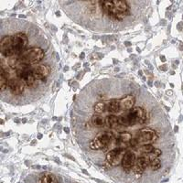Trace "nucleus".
<instances>
[{"instance_id": "nucleus-1", "label": "nucleus", "mask_w": 183, "mask_h": 183, "mask_svg": "<svg viewBox=\"0 0 183 183\" xmlns=\"http://www.w3.org/2000/svg\"><path fill=\"white\" fill-rule=\"evenodd\" d=\"M44 55L45 53L42 49L38 47L30 48L18 57L17 63H15V65L16 66H31L41 62Z\"/></svg>"}, {"instance_id": "nucleus-2", "label": "nucleus", "mask_w": 183, "mask_h": 183, "mask_svg": "<svg viewBox=\"0 0 183 183\" xmlns=\"http://www.w3.org/2000/svg\"><path fill=\"white\" fill-rule=\"evenodd\" d=\"M10 40L15 52V56H19L26 51V48L28 44V39L25 33L19 32L13 36H10Z\"/></svg>"}, {"instance_id": "nucleus-3", "label": "nucleus", "mask_w": 183, "mask_h": 183, "mask_svg": "<svg viewBox=\"0 0 183 183\" xmlns=\"http://www.w3.org/2000/svg\"><path fill=\"white\" fill-rule=\"evenodd\" d=\"M158 138L157 135V132L151 128H142L139 130L136 139L138 141V144L141 146L148 145L154 143Z\"/></svg>"}, {"instance_id": "nucleus-4", "label": "nucleus", "mask_w": 183, "mask_h": 183, "mask_svg": "<svg viewBox=\"0 0 183 183\" xmlns=\"http://www.w3.org/2000/svg\"><path fill=\"white\" fill-rule=\"evenodd\" d=\"M125 149L120 148V146H117V148H115L113 149L110 150V151L106 154V160L108 163L113 166H118L121 162L123 157L125 156Z\"/></svg>"}, {"instance_id": "nucleus-5", "label": "nucleus", "mask_w": 183, "mask_h": 183, "mask_svg": "<svg viewBox=\"0 0 183 183\" xmlns=\"http://www.w3.org/2000/svg\"><path fill=\"white\" fill-rule=\"evenodd\" d=\"M149 163H150L149 157L146 154H145V155L137 158L135 165H134V167H133L132 170L134 171V173H135L136 177H141L142 174L145 172L146 167L149 166Z\"/></svg>"}, {"instance_id": "nucleus-6", "label": "nucleus", "mask_w": 183, "mask_h": 183, "mask_svg": "<svg viewBox=\"0 0 183 183\" xmlns=\"http://www.w3.org/2000/svg\"><path fill=\"white\" fill-rule=\"evenodd\" d=\"M7 85H9V88L10 89L11 92L15 95L21 94L27 86L26 83H24L23 81L19 80V79H14V78L9 80Z\"/></svg>"}, {"instance_id": "nucleus-7", "label": "nucleus", "mask_w": 183, "mask_h": 183, "mask_svg": "<svg viewBox=\"0 0 183 183\" xmlns=\"http://www.w3.org/2000/svg\"><path fill=\"white\" fill-rule=\"evenodd\" d=\"M31 70L33 72V76L37 81H42L44 78L50 74L51 68L48 65H36L31 66Z\"/></svg>"}, {"instance_id": "nucleus-8", "label": "nucleus", "mask_w": 183, "mask_h": 183, "mask_svg": "<svg viewBox=\"0 0 183 183\" xmlns=\"http://www.w3.org/2000/svg\"><path fill=\"white\" fill-rule=\"evenodd\" d=\"M136 154L132 151H127L125 153V156L122 159V166L123 169L127 172H129L130 170H132L134 165L136 163Z\"/></svg>"}, {"instance_id": "nucleus-9", "label": "nucleus", "mask_w": 183, "mask_h": 183, "mask_svg": "<svg viewBox=\"0 0 183 183\" xmlns=\"http://www.w3.org/2000/svg\"><path fill=\"white\" fill-rule=\"evenodd\" d=\"M136 103V97L134 95H127L125 98H122L120 100V104L122 110H129L132 109L133 105Z\"/></svg>"}, {"instance_id": "nucleus-10", "label": "nucleus", "mask_w": 183, "mask_h": 183, "mask_svg": "<svg viewBox=\"0 0 183 183\" xmlns=\"http://www.w3.org/2000/svg\"><path fill=\"white\" fill-rule=\"evenodd\" d=\"M39 183H59L58 178L51 173H42L39 176Z\"/></svg>"}, {"instance_id": "nucleus-11", "label": "nucleus", "mask_w": 183, "mask_h": 183, "mask_svg": "<svg viewBox=\"0 0 183 183\" xmlns=\"http://www.w3.org/2000/svg\"><path fill=\"white\" fill-rule=\"evenodd\" d=\"M107 110L110 113H118L120 110H122L121 108V104H120V100H116L113 99L111 100L110 102L107 103Z\"/></svg>"}, {"instance_id": "nucleus-12", "label": "nucleus", "mask_w": 183, "mask_h": 183, "mask_svg": "<svg viewBox=\"0 0 183 183\" xmlns=\"http://www.w3.org/2000/svg\"><path fill=\"white\" fill-rule=\"evenodd\" d=\"M105 125H107L109 127H116L118 125V121H117V117L115 115H109L105 118L104 121Z\"/></svg>"}, {"instance_id": "nucleus-13", "label": "nucleus", "mask_w": 183, "mask_h": 183, "mask_svg": "<svg viewBox=\"0 0 183 183\" xmlns=\"http://www.w3.org/2000/svg\"><path fill=\"white\" fill-rule=\"evenodd\" d=\"M92 123L94 127H103L104 125V121L103 119V117L100 115H93L92 117Z\"/></svg>"}, {"instance_id": "nucleus-14", "label": "nucleus", "mask_w": 183, "mask_h": 183, "mask_svg": "<svg viewBox=\"0 0 183 183\" xmlns=\"http://www.w3.org/2000/svg\"><path fill=\"white\" fill-rule=\"evenodd\" d=\"M149 166H150V168H151L152 170H155V171H157V170H158L161 168V160L158 157L155 158V159L150 161Z\"/></svg>"}, {"instance_id": "nucleus-15", "label": "nucleus", "mask_w": 183, "mask_h": 183, "mask_svg": "<svg viewBox=\"0 0 183 183\" xmlns=\"http://www.w3.org/2000/svg\"><path fill=\"white\" fill-rule=\"evenodd\" d=\"M154 149H155V148H154L152 144L144 145V146H140V151L143 152L144 154H149V153H151Z\"/></svg>"}, {"instance_id": "nucleus-16", "label": "nucleus", "mask_w": 183, "mask_h": 183, "mask_svg": "<svg viewBox=\"0 0 183 183\" xmlns=\"http://www.w3.org/2000/svg\"><path fill=\"white\" fill-rule=\"evenodd\" d=\"M104 110H105V104L103 102H100V103H97L94 105V112L97 113H101L104 112Z\"/></svg>"}, {"instance_id": "nucleus-17", "label": "nucleus", "mask_w": 183, "mask_h": 183, "mask_svg": "<svg viewBox=\"0 0 183 183\" xmlns=\"http://www.w3.org/2000/svg\"><path fill=\"white\" fill-rule=\"evenodd\" d=\"M120 139H122V141L125 142V143H127V142H130V140L132 139V136L131 134L127 132H123L120 134Z\"/></svg>"}, {"instance_id": "nucleus-18", "label": "nucleus", "mask_w": 183, "mask_h": 183, "mask_svg": "<svg viewBox=\"0 0 183 183\" xmlns=\"http://www.w3.org/2000/svg\"><path fill=\"white\" fill-rule=\"evenodd\" d=\"M161 70L162 71H167V70H168V68H167V65H162V66H161Z\"/></svg>"}, {"instance_id": "nucleus-19", "label": "nucleus", "mask_w": 183, "mask_h": 183, "mask_svg": "<svg viewBox=\"0 0 183 183\" xmlns=\"http://www.w3.org/2000/svg\"><path fill=\"white\" fill-rule=\"evenodd\" d=\"M64 132L66 134H69L70 133V129H69L68 127H64Z\"/></svg>"}, {"instance_id": "nucleus-20", "label": "nucleus", "mask_w": 183, "mask_h": 183, "mask_svg": "<svg viewBox=\"0 0 183 183\" xmlns=\"http://www.w3.org/2000/svg\"><path fill=\"white\" fill-rule=\"evenodd\" d=\"M160 60H162V62H166L165 56H163V55H162V56H160Z\"/></svg>"}, {"instance_id": "nucleus-21", "label": "nucleus", "mask_w": 183, "mask_h": 183, "mask_svg": "<svg viewBox=\"0 0 183 183\" xmlns=\"http://www.w3.org/2000/svg\"><path fill=\"white\" fill-rule=\"evenodd\" d=\"M182 26H183V22H181V23H180V24H178V30H180V28H181Z\"/></svg>"}, {"instance_id": "nucleus-22", "label": "nucleus", "mask_w": 183, "mask_h": 183, "mask_svg": "<svg viewBox=\"0 0 183 183\" xmlns=\"http://www.w3.org/2000/svg\"><path fill=\"white\" fill-rule=\"evenodd\" d=\"M84 56H85V54H84V52H82V53H81V55H80V57H81V59H84Z\"/></svg>"}, {"instance_id": "nucleus-23", "label": "nucleus", "mask_w": 183, "mask_h": 183, "mask_svg": "<svg viewBox=\"0 0 183 183\" xmlns=\"http://www.w3.org/2000/svg\"><path fill=\"white\" fill-rule=\"evenodd\" d=\"M125 46H127V47H129L130 45H131V43L128 42V41H125Z\"/></svg>"}, {"instance_id": "nucleus-24", "label": "nucleus", "mask_w": 183, "mask_h": 183, "mask_svg": "<svg viewBox=\"0 0 183 183\" xmlns=\"http://www.w3.org/2000/svg\"><path fill=\"white\" fill-rule=\"evenodd\" d=\"M174 131H175V132H176V133H177V132L178 131V125H176V127H174Z\"/></svg>"}, {"instance_id": "nucleus-25", "label": "nucleus", "mask_w": 183, "mask_h": 183, "mask_svg": "<svg viewBox=\"0 0 183 183\" xmlns=\"http://www.w3.org/2000/svg\"><path fill=\"white\" fill-rule=\"evenodd\" d=\"M83 172L84 174H86V175H87V176H89V173H88V172H87V171H86V170H85V169H83Z\"/></svg>"}, {"instance_id": "nucleus-26", "label": "nucleus", "mask_w": 183, "mask_h": 183, "mask_svg": "<svg viewBox=\"0 0 183 183\" xmlns=\"http://www.w3.org/2000/svg\"><path fill=\"white\" fill-rule=\"evenodd\" d=\"M42 137V135L41 134H39V136H38V139H40V138Z\"/></svg>"}, {"instance_id": "nucleus-27", "label": "nucleus", "mask_w": 183, "mask_h": 183, "mask_svg": "<svg viewBox=\"0 0 183 183\" xmlns=\"http://www.w3.org/2000/svg\"><path fill=\"white\" fill-rule=\"evenodd\" d=\"M138 74H139L140 76H142V74H143V73H142V71H138Z\"/></svg>"}, {"instance_id": "nucleus-28", "label": "nucleus", "mask_w": 183, "mask_h": 183, "mask_svg": "<svg viewBox=\"0 0 183 183\" xmlns=\"http://www.w3.org/2000/svg\"><path fill=\"white\" fill-rule=\"evenodd\" d=\"M167 93H168V94H172V92L169 91V92H167Z\"/></svg>"}, {"instance_id": "nucleus-29", "label": "nucleus", "mask_w": 183, "mask_h": 183, "mask_svg": "<svg viewBox=\"0 0 183 183\" xmlns=\"http://www.w3.org/2000/svg\"><path fill=\"white\" fill-rule=\"evenodd\" d=\"M68 70H69L68 67H65V68H64V71H68Z\"/></svg>"}, {"instance_id": "nucleus-30", "label": "nucleus", "mask_w": 183, "mask_h": 183, "mask_svg": "<svg viewBox=\"0 0 183 183\" xmlns=\"http://www.w3.org/2000/svg\"><path fill=\"white\" fill-rule=\"evenodd\" d=\"M22 122H23V123H26V122H27V119H23V120H22Z\"/></svg>"}, {"instance_id": "nucleus-31", "label": "nucleus", "mask_w": 183, "mask_h": 183, "mask_svg": "<svg viewBox=\"0 0 183 183\" xmlns=\"http://www.w3.org/2000/svg\"><path fill=\"white\" fill-rule=\"evenodd\" d=\"M56 14H57V16H58V17H60V12H57Z\"/></svg>"}, {"instance_id": "nucleus-32", "label": "nucleus", "mask_w": 183, "mask_h": 183, "mask_svg": "<svg viewBox=\"0 0 183 183\" xmlns=\"http://www.w3.org/2000/svg\"><path fill=\"white\" fill-rule=\"evenodd\" d=\"M136 50H137L138 52H140V49H139V48H136Z\"/></svg>"}]
</instances>
